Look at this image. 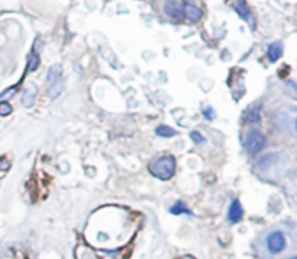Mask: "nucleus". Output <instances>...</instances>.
Instances as JSON below:
<instances>
[{
  "instance_id": "obj_1",
  "label": "nucleus",
  "mask_w": 297,
  "mask_h": 259,
  "mask_svg": "<svg viewBox=\"0 0 297 259\" xmlns=\"http://www.w3.org/2000/svg\"><path fill=\"white\" fill-rule=\"evenodd\" d=\"M150 173L154 175L155 178L160 180H170L176 173V158L173 155H164L157 158L148 167Z\"/></svg>"
},
{
  "instance_id": "obj_2",
  "label": "nucleus",
  "mask_w": 297,
  "mask_h": 259,
  "mask_svg": "<svg viewBox=\"0 0 297 259\" xmlns=\"http://www.w3.org/2000/svg\"><path fill=\"white\" fill-rule=\"evenodd\" d=\"M265 246H267L268 252L271 255L281 253L287 246V240L284 233L281 230H273L271 233H268V236L265 239Z\"/></svg>"
},
{
  "instance_id": "obj_3",
  "label": "nucleus",
  "mask_w": 297,
  "mask_h": 259,
  "mask_svg": "<svg viewBox=\"0 0 297 259\" xmlns=\"http://www.w3.org/2000/svg\"><path fill=\"white\" fill-rule=\"evenodd\" d=\"M243 143H245V149L250 153H258L260 151H263V148L265 146L264 133L257 129L250 130L245 136Z\"/></svg>"
},
{
  "instance_id": "obj_4",
  "label": "nucleus",
  "mask_w": 297,
  "mask_h": 259,
  "mask_svg": "<svg viewBox=\"0 0 297 259\" xmlns=\"http://www.w3.org/2000/svg\"><path fill=\"white\" fill-rule=\"evenodd\" d=\"M243 216V210H242V205L241 203L238 201V200H233L229 205V210H228V220L231 222V223H238Z\"/></svg>"
},
{
  "instance_id": "obj_5",
  "label": "nucleus",
  "mask_w": 297,
  "mask_h": 259,
  "mask_svg": "<svg viewBox=\"0 0 297 259\" xmlns=\"http://www.w3.org/2000/svg\"><path fill=\"white\" fill-rule=\"evenodd\" d=\"M181 12L183 15L187 18L188 21L197 22L202 18V11L199 9L197 6H194L193 3H183L181 5Z\"/></svg>"
},
{
  "instance_id": "obj_6",
  "label": "nucleus",
  "mask_w": 297,
  "mask_h": 259,
  "mask_svg": "<svg viewBox=\"0 0 297 259\" xmlns=\"http://www.w3.org/2000/svg\"><path fill=\"white\" fill-rule=\"evenodd\" d=\"M233 11L238 13V16L246 22H251L253 12L250 9V6L246 5L245 0H236V3H233Z\"/></svg>"
},
{
  "instance_id": "obj_7",
  "label": "nucleus",
  "mask_w": 297,
  "mask_h": 259,
  "mask_svg": "<svg viewBox=\"0 0 297 259\" xmlns=\"http://www.w3.org/2000/svg\"><path fill=\"white\" fill-rule=\"evenodd\" d=\"M36 93H38V87L35 86V84H29V86L23 90L22 103L25 108H31V106H32Z\"/></svg>"
},
{
  "instance_id": "obj_8",
  "label": "nucleus",
  "mask_w": 297,
  "mask_h": 259,
  "mask_svg": "<svg viewBox=\"0 0 297 259\" xmlns=\"http://www.w3.org/2000/svg\"><path fill=\"white\" fill-rule=\"evenodd\" d=\"M283 55V45L281 42H273L268 46L267 57L271 63H275L277 60H280V57Z\"/></svg>"
},
{
  "instance_id": "obj_9",
  "label": "nucleus",
  "mask_w": 297,
  "mask_h": 259,
  "mask_svg": "<svg viewBox=\"0 0 297 259\" xmlns=\"http://www.w3.org/2000/svg\"><path fill=\"white\" fill-rule=\"evenodd\" d=\"M164 12L168 16H171V18H178V16L183 15V12H181V5L177 3L176 0H170V2L164 6Z\"/></svg>"
},
{
  "instance_id": "obj_10",
  "label": "nucleus",
  "mask_w": 297,
  "mask_h": 259,
  "mask_svg": "<svg viewBox=\"0 0 297 259\" xmlns=\"http://www.w3.org/2000/svg\"><path fill=\"white\" fill-rule=\"evenodd\" d=\"M260 118H261L260 106H253L245 112V122H248V123H257V122H260Z\"/></svg>"
},
{
  "instance_id": "obj_11",
  "label": "nucleus",
  "mask_w": 297,
  "mask_h": 259,
  "mask_svg": "<svg viewBox=\"0 0 297 259\" xmlns=\"http://www.w3.org/2000/svg\"><path fill=\"white\" fill-rule=\"evenodd\" d=\"M61 74H63V68H61V65L60 64L53 65V67L49 68V71H48V81H49V84H54L55 81L61 80Z\"/></svg>"
},
{
  "instance_id": "obj_12",
  "label": "nucleus",
  "mask_w": 297,
  "mask_h": 259,
  "mask_svg": "<svg viewBox=\"0 0 297 259\" xmlns=\"http://www.w3.org/2000/svg\"><path fill=\"white\" fill-rule=\"evenodd\" d=\"M155 133L161 138H171V136H176L177 130L173 129L171 126H167V125H161L155 129Z\"/></svg>"
},
{
  "instance_id": "obj_13",
  "label": "nucleus",
  "mask_w": 297,
  "mask_h": 259,
  "mask_svg": "<svg viewBox=\"0 0 297 259\" xmlns=\"http://www.w3.org/2000/svg\"><path fill=\"white\" fill-rule=\"evenodd\" d=\"M63 90H64V81H63V80H58V81H55L54 84H49L48 94H49V97L51 98H55L61 94Z\"/></svg>"
},
{
  "instance_id": "obj_14",
  "label": "nucleus",
  "mask_w": 297,
  "mask_h": 259,
  "mask_svg": "<svg viewBox=\"0 0 297 259\" xmlns=\"http://www.w3.org/2000/svg\"><path fill=\"white\" fill-rule=\"evenodd\" d=\"M170 212H171L173 215H183V213H184V215H191V212H190L183 203H180V201L173 205V207L170 209Z\"/></svg>"
},
{
  "instance_id": "obj_15",
  "label": "nucleus",
  "mask_w": 297,
  "mask_h": 259,
  "mask_svg": "<svg viewBox=\"0 0 297 259\" xmlns=\"http://www.w3.org/2000/svg\"><path fill=\"white\" fill-rule=\"evenodd\" d=\"M38 64H39V57H38V54H36L35 51H32V53H31V55H29L28 70H29V71H33V70H36Z\"/></svg>"
},
{
  "instance_id": "obj_16",
  "label": "nucleus",
  "mask_w": 297,
  "mask_h": 259,
  "mask_svg": "<svg viewBox=\"0 0 297 259\" xmlns=\"http://www.w3.org/2000/svg\"><path fill=\"white\" fill-rule=\"evenodd\" d=\"M12 113V106L8 101H2L0 103V116H8Z\"/></svg>"
},
{
  "instance_id": "obj_17",
  "label": "nucleus",
  "mask_w": 297,
  "mask_h": 259,
  "mask_svg": "<svg viewBox=\"0 0 297 259\" xmlns=\"http://www.w3.org/2000/svg\"><path fill=\"white\" fill-rule=\"evenodd\" d=\"M190 138L193 139V142H196V143H203V142L206 140L203 138V135H200V132H197V130L191 132V133H190Z\"/></svg>"
},
{
  "instance_id": "obj_18",
  "label": "nucleus",
  "mask_w": 297,
  "mask_h": 259,
  "mask_svg": "<svg viewBox=\"0 0 297 259\" xmlns=\"http://www.w3.org/2000/svg\"><path fill=\"white\" fill-rule=\"evenodd\" d=\"M203 115H205V118H208L209 120L215 119V110L212 108H209V106L203 109Z\"/></svg>"
},
{
  "instance_id": "obj_19",
  "label": "nucleus",
  "mask_w": 297,
  "mask_h": 259,
  "mask_svg": "<svg viewBox=\"0 0 297 259\" xmlns=\"http://www.w3.org/2000/svg\"><path fill=\"white\" fill-rule=\"evenodd\" d=\"M291 259H297V255H296V256H293V258H291Z\"/></svg>"
},
{
  "instance_id": "obj_20",
  "label": "nucleus",
  "mask_w": 297,
  "mask_h": 259,
  "mask_svg": "<svg viewBox=\"0 0 297 259\" xmlns=\"http://www.w3.org/2000/svg\"><path fill=\"white\" fill-rule=\"evenodd\" d=\"M296 130H297V120H296Z\"/></svg>"
}]
</instances>
